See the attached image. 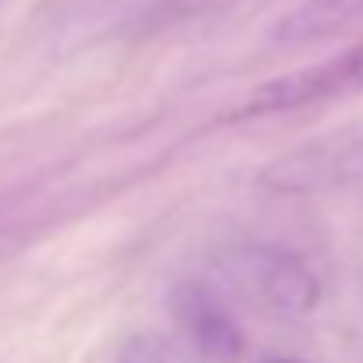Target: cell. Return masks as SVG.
Masks as SVG:
<instances>
[{
    "label": "cell",
    "instance_id": "277c9868",
    "mask_svg": "<svg viewBox=\"0 0 363 363\" xmlns=\"http://www.w3.org/2000/svg\"><path fill=\"white\" fill-rule=\"evenodd\" d=\"M171 313L178 320V328L186 331V338L218 363H235L246 349L242 328L235 324V317L228 313V306L218 299L214 289H207L203 281H178L171 289Z\"/></svg>",
    "mask_w": 363,
    "mask_h": 363
},
{
    "label": "cell",
    "instance_id": "6da1fadb",
    "mask_svg": "<svg viewBox=\"0 0 363 363\" xmlns=\"http://www.w3.org/2000/svg\"><path fill=\"white\" fill-rule=\"evenodd\" d=\"M221 271L232 278L235 289L278 313H310L320 303L317 271L299 253L281 246H235L225 253Z\"/></svg>",
    "mask_w": 363,
    "mask_h": 363
},
{
    "label": "cell",
    "instance_id": "5b68a950",
    "mask_svg": "<svg viewBox=\"0 0 363 363\" xmlns=\"http://www.w3.org/2000/svg\"><path fill=\"white\" fill-rule=\"evenodd\" d=\"M118 363H171V356L153 335H135L125 342Z\"/></svg>",
    "mask_w": 363,
    "mask_h": 363
},
{
    "label": "cell",
    "instance_id": "3957f363",
    "mask_svg": "<svg viewBox=\"0 0 363 363\" xmlns=\"http://www.w3.org/2000/svg\"><path fill=\"white\" fill-rule=\"evenodd\" d=\"M363 89V43L349 47L345 54L320 61L313 68H299L289 75H278L271 82H264L242 107L239 114H285V111H299L320 100H335V96H349Z\"/></svg>",
    "mask_w": 363,
    "mask_h": 363
},
{
    "label": "cell",
    "instance_id": "7a4b0ae2",
    "mask_svg": "<svg viewBox=\"0 0 363 363\" xmlns=\"http://www.w3.org/2000/svg\"><path fill=\"white\" fill-rule=\"evenodd\" d=\"M260 182L278 193H331L356 186L363 182V135H331L320 143H306L271 160Z\"/></svg>",
    "mask_w": 363,
    "mask_h": 363
}]
</instances>
